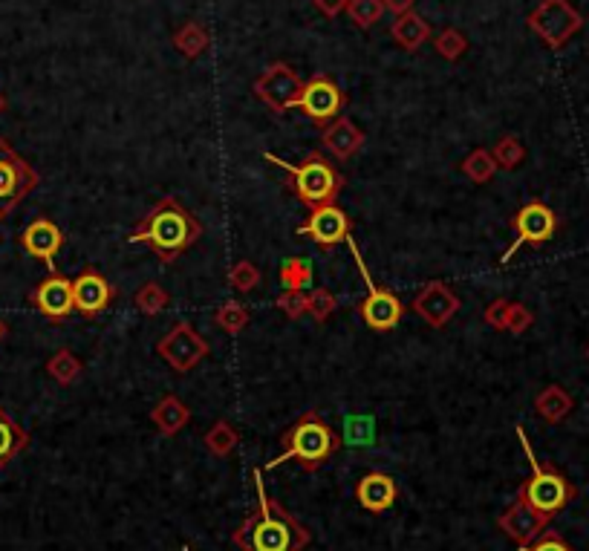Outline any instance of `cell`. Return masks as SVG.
I'll list each match as a JSON object with an SVG mask.
<instances>
[{
	"mask_svg": "<svg viewBox=\"0 0 589 551\" xmlns=\"http://www.w3.org/2000/svg\"><path fill=\"white\" fill-rule=\"evenodd\" d=\"M509 303L512 301H503V298H497V301L491 303L486 309V321L494 329H506V315H509Z\"/></svg>",
	"mask_w": 589,
	"mask_h": 551,
	"instance_id": "cell-41",
	"label": "cell"
},
{
	"mask_svg": "<svg viewBox=\"0 0 589 551\" xmlns=\"http://www.w3.org/2000/svg\"><path fill=\"white\" fill-rule=\"evenodd\" d=\"M335 306H338V301H335V295L330 289H315V292L309 295V312L318 318V324L327 321V318L333 315Z\"/></svg>",
	"mask_w": 589,
	"mask_h": 551,
	"instance_id": "cell-36",
	"label": "cell"
},
{
	"mask_svg": "<svg viewBox=\"0 0 589 551\" xmlns=\"http://www.w3.org/2000/svg\"><path fill=\"white\" fill-rule=\"evenodd\" d=\"M347 3H350V0H312V6H315L318 12H324L327 18L341 15V12L347 9Z\"/></svg>",
	"mask_w": 589,
	"mask_h": 551,
	"instance_id": "cell-42",
	"label": "cell"
},
{
	"mask_svg": "<svg viewBox=\"0 0 589 551\" xmlns=\"http://www.w3.org/2000/svg\"><path fill=\"white\" fill-rule=\"evenodd\" d=\"M436 52L442 55V58H448V61H457L465 55L468 50V41H465V35H462L460 29H454V26H445L439 35H436Z\"/></svg>",
	"mask_w": 589,
	"mask_h": 551,
	"instance_id": "cell-32",
	"label": "cell"
},
{
	"mask_svg": "<svg viewBox=\"0 0 589 551\" xmlns=\"http://www.w3.org/2000/svg\"><path fill=\"white\" fill-rule=\"evenodd\" d=\"M188 419H191V413H188V407L177 396H165L154 407V422L165 433H177L180 427L188 425Z\"/></svg>",
	"mask_w": 589,
	"mask_h": 551,
	"instance_id": "cell-25",
	"label": "cell"
},
{
	"mask_svg": "<svg viewBox=\"0 0 589 551\" xmlns=\"http://www.w3.org/2000/svg\"><path fill=\"white\" fill-rule=\"evenodd\" d=\"M520 551H572L561 534L555 531H540L538 537L529 546H520Z\"/></svg>",
	"mask_w": 589,
	"mask_h": 551,
	"instance_id": "cell-38",
	"label": "cell"
},
{
	"mask_svg": "<svg viewBox=\"0 0 589 551\" xmlns=\"http://www.w3.org/2000/svg\"><path fill=\"white\" fill-rule=\"evenodd\" d=\"M494 162H497V168H503V171H514V168H520V162L526 159V148L520 145V139L517 136H503L497 145H494Z\"/></svg>",
	"mask_w": 589,
	"mask_h": 551,
	"instance_id": "cell-30",
	"label": "cell"
},
{
	"mask_svg": "<svg viewBox=\"0 0 589 551\" xmlns=\"http://www.w3.org/2000/svg\"><path fill=\"white\" fill-rule=\"evenodd\" d=\"M396 482H393V476L382 474V471H373V474H367L359 482V488H356V497L359 502L370 511V514H382L387 511L393 502H396Z\"/></svg>",
	"mask_w": 589,
	"mask_h": 551,
	"instance_id": "cell-20",
	"label": "cell"
},
{
	"mask_svg": "<svg viewBox=\"0 0 589 551\" xmlns=\"http://www.w3.org/2000/svg\"><path fill=\"white\" fill-rule=\"evenodd\" d=\"M156 352L171 364V370L188 373L208 355V341L197 335L191 324H177L156 344Z\"/></svg>",
	"mask_w": 589,
	"mask_h": 551,
	"instance_id": "cell-12",
	"label": "cell"
},
{
	"mask_svg": "<svg viewBox=\"0 0 589 551\" xmlns=\"http://www.w3.org/2000/svg\"><path fill=\"white\" fill-rule=\"evenodd\" d=\"M572 407H575L572 396L566 393L564 387H558V384H549V387L540 393L538 399H535V410H538L540 416H543L549 425L564 422L566 416L572 413Z\"/></svg>",
	"mask_w": 589,
	"mask_h": 551,
	"instance_id": "cell-22",
	"label": "cell"
},
{
	"mask_svg": "<svg viewBox=\"0 0 589 551\" xmlns=\"http://www.w3.org/2000/svg\"><path fill=\"white\" fill-rule=\"evenodd\" d=\"M283 292H304L312 283V266L304 257H289L281 266Z\"/></svg>",
	"mask_w": 589,
	"mask_h": 551,
	"instance_id": "cell-27",
	"label": "cell"
},
{
	"mask_svg": "<svg viewBox=\"0 0 589 551\" xmlns=\"http://www.w3.org/2000/svg\"><path fill=\"white\" fill-rule=\"evenodd\" d=\"M382 3H385V9H390V12L399 18V15H405V12L413 9V3H416V0H382Z\"/></svg>",
	"mask_w": 589,
	"mask_h": 551,
	"instance_id": "cell-43",
	"label": "cell"
},
{
	"mask_svg": "<svg viewBox=\"0 0 589 551\" xmlns=\"http://www.w3.org/2000/svg\"><path fill=\"white\" fill-rule=\"evenodd\" d=\"M347 246H350V251H353L356 266H359V275L361 280H364V286H367V298L359 303V315L364 318V324L370 326V329H376V332H387V329H393V326L402 321V315H405V303L399 301L393 292L379 289V286L373 283V277H370V272H367L364 257L359 254V246H356V240H353V237H347Z\"/></svg>",
	"mask_w": 589,
	"mask_h": 551,
	"instance_id": "cell-7",
	"label": "cell"
},
{
	"mask_svg": "<svg viewBox=\"0 0 589 551\" xmlns=\"http://www.w3.org/2000/svg\"><path fill=\"white\" fill-rule=\"evenodd\" d=\"M263 159L272 162V165H278V168H283L286 174L292 176V191H295L298 200L307 205L309 211L318 208V205L335 202L338 194H341V188H344V176H341V171L335 168L324 153H307V159L304 162H295V165L292 162H283V159L272 156V153H266Z\"/></svg>",
	"mask_w": 589,
	"mask_h": 551,
	"instance_id": "cell-4",
	"label": "cell"
},
{
	"mask_svg": "<svg viewBox=\"0 0 589 551\" xmlns=\"http://www.w3.org/2000/svg\"><path fill=\"white\" fill-rule=\"evenodd\" d=\"M344 107H347V96L341 93V87L330 76H312L309 81H304L298 110L307 113L312 125H318L321 130L333 125Z\"/></svg>",
	"mask_w": 589,
	"mask_h": 551,
	"instance_id": "cell-11",
	"label": "cell"
},
{
	"mask_svg": "<svg viewBox=\"0 0 589 551\" xmlns=\"http://www.w3.org/2000/svg\"><path fill=\"white\" fill-rule=\"evenodd\" d=\"M214 324L220 326L226 335H237L243 326L249 324V309L237 301L223 303V306L217 309V315H214Z\"/></svg>",
	"mask_w": 589,
	"mask_h": 551,
	"instance_id": "cell-31",
	"label": "cell"
},
{
	"mask_svg": "<svg viewBox=\"0 0 589 551\" xmlns=\"http://www.w3.org/2000/svg\"><path fill=\"white\" fill-rule=\"evenodd\" d=\"M413 312L434 329H442L457 312H460V298L442 283V280H431L413 301Z\"/></svg>",
	"mask_w": 589,
	"mask_h": 551,
	"instance_id": "cell-16",
	"label": "cell"
},
{
	"mask_svg": "<svg viewBox=\"0 0 589 551\" xmlns=\"http://www.w3.org/2000/svg\"><path fill=\"white\" fill-rule=\"evenodd\" d=\"M50 373L58 378V381L70 384V381H76L78 373H81V364L76 361V355H70V352H58V355L50 361Z\"/></svg>",
	"mask_w": 589,
	"mask_h": 551,
	"instance_id": "cell-35",
	"label": "cell"
},
{
	"mask_svg": "<svg viewBox=\"0 0 589 551\" xmlns=\"http://www.w3.org/2000/svg\"><path fill=\"white\" fill-rule=\"evenodd\" d=\"M26 433L21 427L15 425L9 416H6V410L0 407V468L9 462V459H15L18 453L26 448Z\"/></svg>",
	"mask_w": 589,
	"mask_h": 551,
	"instance_id": "cell-26",
	"label": "cell"
},
{
	"mask_svg": "<svg viewBox=\"0 0 589 551\" xmlns=\"http://www.w3.org/2000/svg\"><path fill=\"white\" fill-rule=\"evenodd\" d=\"M344 445L350 448H373L376 445V416L353 413L344 419Z\"/></svg>",
	"mask_w": 589,
	"mask_h": 551,
	"instance_id": "cell-23",
	"label": "cell"
},
{
	"mask_svg": "<svg viewBox=\"0 0 589 551\" xmlns=\"http://www.w3.org/2000/svg\"><path fill=\"white\" fill-rule=\"evenodd\" d=\"M517 436H520V445H523L526 459L532 462V479L523 482L517 500L526 502L535 514H540V517L549 523V520L558 517L566 505H569V500L575 497V488H572V482H569L558 468L538 462V456L532 451V442L526 439V430H523V427H517Z\"/></svg>",
	"mask_w": 589,
	"mask_h": 551,
	"instance_id": "cell-5",
	"label": "cell"
},
{
	"mask_svg": "<svg viewBox=\"0 0 589 551\" xmlns=\"http://www.w3.org/2000/svg\"><path fill=\"white\" fill-rule=\"evenodd\" d=\"M512 231L514 243L509 246V251L503 254V263H509L523 246L540 249L543 243H549V240L555 237V231H558V214H555L546 202H526V205L512 217Z\"/></svg>",
	"mask_w": 589,
	"mask_h": 551,
	"instance_id": "cell-8",
	"label": "cell"
},
{
	"mask_svg": "<svg viewBox=\"0 0 589 551\" xmlns=\"http://www.w3.org/2000/svg\"><path fill=\"white\" fill-rule=\"evenodd\" d=\"M587 361H589V347H587Z\"/></svg>",
	"mask_w": 589,
	"mask_h": 551,
	"instance_id": "cell-46",
	"label": "cell"
},
{
	"mask_svg": "<svg viewBox=\"0 0 589 551\" xmlns=\"http://www.w3.org/2000/svg\"><path fill=\"white\" fill-rule=\"evenodd\" d=\"M203 223L177 197H162L128 234V243H145L156 260L171 266L203 237Z\"/></svg>",
	"mask_w": 589,
	"mask_h": 551,
	"instance_id": "cell-1",
	"label": "cell"
},
{
	"mask_svg": "<svg viewBox=\"0 0 589 551\" xmlns=\"http://www.w3.org/2000/svg\"><path fill=\"white\" fill-rule=\"evenodd\" d=\"M3 107H6V101H3V96H0V113H3Z\"/></svg>",
	"mask_w": 589,
	"mask_h": 551,
	"instance_id": "cell-44",
	"label": "cell"
},
{
	"mask_svg": "<svg viewBox=\"0 0 589 551\" xmlns=\"http://www.w3.org/2000/svg\"><path fill=\"white\" fill-rule=\"evenodd\" d=\"M21 246L26 254L41 260L50 272H55V254L64 249V231L55 226L52 220L41 217L21 231Z\"/></svg>",
	"mask_w": 589,
	"mask_h": 551,
	"instance_id": "cell-17",
	"label": "cell"
},
{
	"mask_svg": "<svg viewBox=\"0 0 589 551\" xmlns=\"http://www.w3.org/2000/svg\"><path fill=\"white\" fill-rule=\"evenodd\" d=\"M116 301V286L96 269H84L73 280V303L84 318H99L110 303Z\"/></svg>",
	"mask_w": 589,
	"mask_h": 551,
	"instance_id": "cell-14",
	"label": "cell"
},
{
	"mask_svg": "<svg viewBox=\"0 0 589 551\" xmlns=\"http://www.w3.org/2000/svg\"><path fill=\"white\" fill-rule=\"evenodd\" d=\"M275 306L281 309L286 318H301L304 312H309V298L304 292H283L281 298L275 301Z\"/></svg>",
	"mask_w": 589,
	"mask_h": 551,
	"instance_id": "cell-37",
	"label": "cell"
},
{
	"mask_svg": "<svg viewBox=\"0 0 589 551\" xmlns=\"http://www.w3.org/2000/svg\"><path fill=\"white\" fill-rule=\"evenodd\" d=\"M500 528L512 537L517 546H529L540 531L546 528V520H543L540 514H535L526 502L517 500L512 508L500 517Z\"/></svg>",
	"mask_w": 589,
	"mask_h": 551,
	"instance_id": "cell-18",
	"label": "cell"
},
{
	"mask_svg": "<svg viewBox=\"0 0 589 551\" xmlns=\"http://www.w3.org/2000/svg\"><path fill=\"white\" fill-rule=\"evenodd\" d=\"M32 303L35 309L50 318V321H64L76 312V303H73V280L58 272H50L47 280H41L32 292Z\"/></svg>",
	"mask_w": 589,
	"mask_h": 551,
	"instance_id": "cell-15",
	"label": "cell"
},
{
	"mask_svg": "<svg viewBox=\"0 0 589 551\" xmlns=\"http://www.w3.org/2000/svg\"><path fill=\"white\" fill-rule=\"evenodd\" d=\"M208 44H211L208 29H205L203 24H197V21H188V24L180 26L177 35H174V47H177L185 58H200V55H205Z\"/></svg>",
	"mask_w": 589,
	"mask_h": 551,
	"instance_id": "cell-24",
	"label": "cell"
},
{
	"mask_svg": "<svg viewBox=\"0 0 589 551\" xmlns=\"http://www.w3.org/2000/svg\"><path fill=\"white\" fill-rule=\"evenodd\" d=\"M234 442H237V436H234V430H231L226 422H217L214 430L208 433V445H211V451L226 453L234 448Z\"/></svg>",
	"mask_w": 589,
	"mask_h": 551,
	"instance_id": "cell-40",
	"label": "cell"
},
{
	"mask_svg": "<svg viewBox=\"0 0 589 551\" xmlns=\"http://www.w3.org/2000/svg\"><path fill=\"white\" fill-rule=\"evenodd\" d=\"M257 508L234 534L243 551H301L309 543V531L292 514H286L275 500H269L260 474H255Z\"/></svg>",
	"mask_w": 589,
	"mask_h": 551,
	"instance_id": "cell-2",
	"label": "cell"
},
{
	"mask_svg": "<svg viewBox=\"0 0 589 551\" xmlns=\"http://www.w3.org/2000/svg\"><path fill=\"white\" fill-rule=\"evenodd\" d=\"M526 24L549 50H561L584 29V15L569 0H540Z\"/></svg>",
	"mask_w": 589,
	"mask_h": 551,
	"instance_id": "cell-6",
	"label": "cell"
},
{
	"mask_svg": "<svg viewBox=\"0 0 589 551\" xmlns=\"http://www.w3.org/2000/svg\"><path fill=\"white\" fill-rule=\"evenodd\" d=\"M344 12H347V18L359 26V29H370V26H376L382 21L385 3L382 0H350Z\"/></svg>",
	"mask_w": 589,
	"mask_h": 551,
	"instance_id": "cell-28",
	"label": "cell"
},
{
	"mask_svg": "<svg viewBox=\"0 0 589 551\" xmlns=\"http://www.w3.org/2000/svg\"><path fill=\"white\" fill-rule=\"evenodd\" d=\"M283 453L275 456L266 468H278L283 462L295 459L304 471H318L330 456H333L344 442L338 439L333 427L327 425L318 413H307L301 416L295 425L289 427L281 436Z\"/></svg>",
	"mask_w": 589,
	"mask_h": 551,
	"instance_id": "cell-3",
	"label": "cell"
},
{
	"mask_svg": "<svg viewBox=\"0 0 589 551\" xmlns=\"http://www.w3.org/2000/svg\"><path fill=\"white\" fill-rule=\"evenodd\" d=\"M321 142H324V148L333 153L335 159L344 162V159L356 156L364 148V133L347 116H338L333 125L324 127Z\"/></svg>",
	"mask_w": 589,
	"mask_h": 551,
	"instance_id": "cell-19",
	"label": "cell"
},
{
	"mask_svg": "<svg viewBox=\"0 0 589 551\" xmlns=\"http://www.w3.org/2000/svg\"><path fill=\"white\" fill-rule=\"evenodd\" d=\"M462 174L468 176L471 182H477V185H483L488 182L491 176L497 174V162H494V156L491 151H474L465 156V162H462Z\"/></svg>",
	"mask_w": 589,
	"mask_h": 551,
	"instance_id": "cell-29",
	"label": "cell"
},
{
	"mask_svg": "<svg viewBox=\"0 0 589 551\" xmlns=\"http://www.w3.org/2000/svg\"><path fill=\"white\" fill-rule=\"evenodd\" d=\"M38 185V174L29 168L24 156L12 151L6 139H0V220H6L26 194Z\"/></svg>",
	"mask_w": 589,
	"mask_h": 551,
	"instance_id": "cell-9",
	"label": "cell"
},
{
	"mask_svg": "<svg viewBox=\"0 0 589 551\" xmlns=\"http://www.w3.org/2000/svg\"><path fill=\"white\" fill-rule=\"evenodd\" d=\"M390 35H393V41L402 47V50L416 52L428 38H431V24L422 18V15H416L413 9L405 12V15H399L393 26H390Z\"/></svg>",
	"mask_w": 589,
	"mask_h": 551,
	"instance_id": "cell-21",
	"label": "cell"
},
{
	"mask_svg": "<svg viewBox=\"0 0 589 551\" xmlns=\"http://www.w3.org/2000/svg\"><path fill=\"white\" fill-rule=\"evenodd\" d=\"M298 234L309 237L321 249H333L338 243H347L350 217L344 214V208L338 202H327V205H318V208L309 211L307 223L298 228Z\"/></svg>",
	"mask_w": 589,
	"mask_h": 551,
	"instance_id": "cell-13",
	"label": "cell"
},
{
	"mask_svg": "<svg viewBox=\"0 0 589 551\" xmlns=\"http://www.w3.org/2000/svg\"><path fill=\"white\" fill-rule=\"evenodd\" d=\"M229 283L237 289V292H252V289H257V283H260V272H257L255 263L240 260V263L231 269Z\"/></svg>",
	"mask_w": 589,
	"mask_h": 551,
	"instance_id": "cell-34",
	"label": "cell"
},
{
	"mask_svg": "<svg viewBox=\"0 0 589 551\" xmlns=\"http://www.w3.org/2000/svg\"><path fill=\"white\" fill-rule=\"evenodd\" d=\"M168 292L159 286V283H145L139 292H136V306L145 312V315H159L165 306H168Z\"/></svg>",
	"mask_w": 589,
	"mask_h": 551,
	"instance_id": "cell-33",
	"label": "cell"
},
{
	"mask_svg": "<svg viewBox=\"0 0 589 551\" xmlns=\"http://www.w3.org/2000/svg\"><path fill=\"white\" fill-rule=\"evenodd\" d=\"M532 312L523 306V303H509V315H506V329L514 332V335H523L529 326H532Z\"/></svg>",
	"mask_w": 589,
	"mask_h": 551,
	"instance_id": "cell-39",
	"label": "cell"
},
{
	"mask_svg": "<svg viewBox=\"0 0 589 551\" xmlns=\"http://www.w3.org/2000/svg\"><path fill=\"white\" fill-rule=\"evenodd\" d=\"M301 90H304L301 76L289 64H283V61L269 64L255 81V96L266 107H272L275 113H286V110L298 107Z\"/></svg>",
	"mask_w": 589,
	"mask_h": 551,
	"instance_id": "cell-10",
	"label": "cell"
},
{
	"mask_svg": "<svg viewBox=\"0 0 589 551\" xmlns=\"http://www.w3.org/2000/svg\"><path fill=\"white\" fill-rule=\"evenodd\" d=\"M0 338H3V321H0Z\"/></svg>",
	"mask_w": 589,
	"mask_h": 551,
	"instance_id": "cell-45",
	"label": "cell"
}]
</instances>
